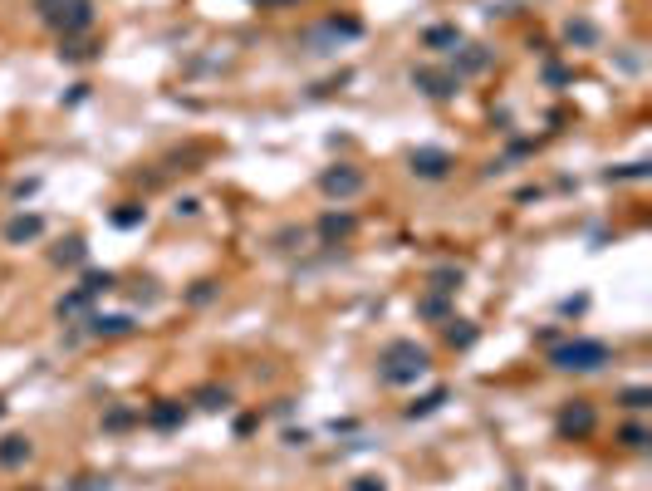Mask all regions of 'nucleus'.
<instances>
[{
    "instance_id": "3",
    "label": "nucleus",
    "mask_w": 652,
    "mask_h": 491,
    "mask_svg": "<svg viewBox=\"0 0 652 491\" xmlns=\"http://www.w3.org/2000/svg\"><path fill=\"white\" fill-rule=\"evenodd\" d=\"M549 363L564 374H599L603 363H613V349L603 339H564L549 349Z\"/></svg>"
},
{
    "instance_id": "30",
    "label": "nucleus",
    "mask_w": 652,
    "mask_h": 491,
    "mask_svg": "<svg viewBox=\"0 0 652 491\" xmlns=\"http://www.w3.org/2000/svg\"><path fill=\"white\" fill-rule=\"evenodd\" d=\"M275 246H280V251H295V246H305V226H284V231H275Z\"/></svg>"
},
{
    "instance_id": "22",
    "label": "nucleus",
    "mask_w": 652,
    "mask_h": 491,
    "mask_svg": "<svg viewBox=\"0 0 652 491\" xmlns=\"http://www.w3.org/2000/svg\"><path fill=\"white\" fill-rule=\"evenodd\" d=\"M417 315H422V320H452V295H442V290L422 295L417 300Z\"/></svg>"
},
{
    "instance_id": "23",
    "label": "nucleus",
    "mask_w": 652,
    "mask_h": 491,
    "mask_svg": "<svg viewBox=\"0 0 652 491\" xmlns=\"http://www.w3.org/2000/svg\"><path fill=\"white\" fill-rule=\"evenodd\" d=\"M462 280H466V270L462 266H437L427 276V285L431 290H442V295H456V290H462Z\"/></svg>"
},
{
    "instance_id": "9",
    "label": "nucleus",
    "mask_w": 652,
    "mask_h": 491,
    "mask_svg": "<svg viewBox=\"0 0 652 491\" xmlns=\"http://www.w3.org/2000/svg\"><path fill=\"white\" fill-rule=\"evenodd\" d=\"M495 65V54L485 50V44H456V59H452V74L456 79H471V74H485V69Z\"/></svg>"
},
{
    "instance_id": "33",
    "label": "nucleus",
    "mask_w": 652,
    "mask_h": 491,
    "mask_svg": "<svg viewBox=\"0 0 652 491\" xmlns=\"http://www.w3.org/2000/svg\"><path fill=\"white\" fill-rule=\"evenodd\" d=\"M255 427H260V417H255V413H245V417H236V438H251Z\"/></svg>"
},
{
    "instance_id": "4",
    "label": "nucleus",
    "mask_w": 652,
    "mask_h": 491,
    "mask_svg": "<svg viewBox=\"0 0 652 491\" xmlns=\"http://www.w3.org/2000/svg\"><path fill=\"white\" fill-rule=\"evenodd\" d=\"M555 433H559L564 442L594 438V433H599V408H594L589 398H569V403L555 413Z\"/></svg>"
},
{
    "instance_id": "26",
    "label": "nucleus",
    "mask_w": 652,
    "mask_h": 491,
    "mask_svg": "<svg viewBox=\"0 0 652 491\" xmlns=\"http://www.w3.org/2000/svg\"><path fill=\"white\" fill-rule=\"evenodd\" d=\"M648 442H652V433H648L642 423H623V427H618V448H628V452H642Z\"/></svg>"
},
{
    "instance_id": "35",
    "label": "nucleus",
    "mask_w": 652,
    "mask_h": 491,
    "mask_svg": "<svg viewBox=\"0 0 652 491\" xmlns=\"http://www.w3.org/2000/svg\"><path fill=\"white\" fill-rule=\"evenodd\" d=\"M545 79H549V84H569V69H564V65H555V59H549V65H545Z\"/></svg>"
},
{
    "instance_id": "16",
    "label": "nucleus",
    "mask_w": 652,
    "mask_h": 491,
    "mask_svg": "<svg viewBox=\"0 0 652 491\" xmlns=\"http://www.w3.org/2000/svg\"><path fill=\"white\" fill-rule=\"evenodd\" d=\"M446 398H452V388H442V384H437V388H431V394L412 398V403L402 408V417H408V423H417V417H431V413H437V408L446 403Z\"/></svg>"
},
{
    "instance_id": "21",
    "label": "nucleus",
    "mask_w": 652,
    "mask_h": 491,
    "mask_svg": "<svg viewBox=\"0 0 652 491\" xmlns=\"http://www.w3.org/2000/svg\"><path fill=\"white\" fill-rule=\"evenodd\" d=\"M191 403H197V408H206V413H221V408H231V388L201 384L197 394H191Z\"/></svg>"
},
{
    "instance_id": "27",
    "label": "nucleus",
    "mask_w": 652,
    "mask_h": 491,
    "mask_svg": "<svg viewBox=\"0 0 652 491\" xmlns=\"http://www.w3.org/2000/svg\"><path fill=\"white\" fill-rule=\"evenodd\" d=\"M79 285L98 300V295H108V290L118 285V276H113V270H84V280H79Z\"/></svg>"
},
{
    "instance_id": "20",
    "label": "nucleus",
    "mask_w": 652,
    "mask_h": 491,
    "mask_svg": "<svg viewBox=\"0 0 652 491\" xmlns=\"http://www.w3.org/2000/svg\"><path fill=\"white\" fill-rule=\"evenodd\" d=\"M98 44L84 40V35H69V40H59V59H69V65H84V59H94Z\"/></svg>"
},
{
    "instance_id": "15",
    "label": "nucleus",
    "mask_w": 652,
    "mask_h": 491,
    "mask_svg": "<svg viewBox=\"0 0 652 491\" xmlns=\"http://www.w3.org/2000/svg\"><path fill=\"white\" fill-rule=\"evenodd\" d=\"M148 423L158 427V433H172V427L187 423V408L172 403V398H162V403H152V408H148Z\"/></svg>"
},
{
    "instance_id": "28",
    "label": "nucleus",
    "mask_w": 652,
    "mask_h": 491,
    "mask_svg": "<svg viewBox=\"0 0 652 491\" xmlns=\"http://www.w3.org/2000/svg\"><path fill=\"white\" fill-rule=\"evenodd\" d=\"M603 177L609 182H642V177H652V162H623V168H609Z\"/></svg>"
},
{
    "instance_id": "1",
    "label": "nucleus",
    "mask_w": 652,
    "mask_h": 491,
    "mask_svg": "<svg viewBox=\"0 0 652 491\" xmlns=\"http://www.w3.org/2000/svg\"><path fill=\"white\" fill-rule=\"evenodd\" d=\"M427 374H431V349H427V344H417V339L383 344V354H378V384L408 388V384H417V378H427Z\"/></svg>"
},
{
    "instance_id": "31",
    "label": "nucleus",
    "mask_w": 652,
    "mask_h": 491,
    "mask_svg": "<svg viewBox=\"0 0 652 491\" xmlns=\"http://www.w3.org/2000/svg\"><path fill=\"white\" fill-rule=\"evenodd\" d=\"M211 295H216V280H197V285H191V295H187V300H191V305H206Z\"/></svg>"
},
{
    "instance_id": "19",
    "label": "nucleus",
    "mask_w": 652,
    "mask_h": 491,
    "mask_svg": "<svg viewBox=\"0 0 652 491\" xmlns=\"http://www.w3.org/2000/svg\"><path fill=\"white\" fill-rule=\"evenodd\" d=\"M89 305H94V295H89L84 285H74L59 305H54V315H59V320H74V315H89Z\"/></svg>"
},
{
    "instance_id": "37",
    "label": "nucleus",
    "mask_w": 652,
    "mask_h": 491,
    "mask_svg": "<svg viewBox=\"0 0 652 491\" xmlns=\"http://www.w3.org/2000/svg\"><path fill=\"white\" fill-rule=\"evenodd\" d=\"M255 5H295V0H255Z\"/></svg>"
},
{
    "instance_id": "39",
    "label": "nucleus",
    "mask_w": 652,
    "mask_h": 491,
    "mask_svg": "<svg viewBox=\"0 0 652 491\" xmlns=\"http://www.w3.org/2000/svg\"><path fill=\"white\" fill-rule=\"evenodd\" d=\"M0 413H5V398H0Z\"/></svg>"
},
{
    "instance_id": "5",
    "label": "nucleus",
    "mask_w": 652,
    "mask_h": 491,
    "mask_svg": "<svg viewBox=\"0 0 652 491\" xmlns=\"http://www.w3.org/2000/svg\"><path fill=\"white\" fill-rule=\"evenodd\" d=\"M369 187V177L353 168V162H334V168L319 172V192L329 197V202H348V197H358Z\"/></svg>"
},
{
    "instance_id": "29",
    "label": "nucleus",
    "mask_w": 652,
    "mask_h": 491,
    "mask_svg": "<svg viewBox=\"0 0 652 491\" xmlns=\"http://www.w3.org/2000/svg\"><path fill=\"white\" fill-rule=\"evenodd\" d=\"M133 423H137V408H108V413H104L108 433H123V427H133Z\"/></svg>"
},
{
    "instance_id": "2",
    "label": "nucleus",
    "mask_w": 652,
    "mask_h": 491,
    "mask_svg": "<svg viewBox=\"0 0 652 491\" xmlns=\"http://www.w3.org/2000/svg\"><path fill=\"white\" fill-rule=\"evenodd\" d=\"M35 11L59 40L94 30V0H35Z\"/></svg>"
},
{
    "instance_id": "8",
    "label": "nucleus",
    "mask_w": 652,
    "mask_h": 491,
    "mask_svg": "<svg viewBox=\"0 0 652 491\" xmlns=\"http://www.w3.org/2000/svg\"><path fill=\"white\" fill-rule=\"evenodd\" d=\"M314 231H319V241H324V246H344L348 236L358 231V216H353V212H338V207H329V212L319 216Z\"/></svg>"
},
{
    "instance_id": "38",
    "label": "nucleus",
    "mask_w": 652,
    "mask_h": 491,
    "mask_svg": "<svg viewBox=\"0 0 652 491\" xmlns=\"http://www.w3.org/2000/svg\"><path fill=\"white\" fill-rule=\"evenodd\" d=\"M25 491H44V487H25Z\"/></svg>"
},
{
    "instance_id": "36",
    "label": "nucleus",
    "mask_w": 652,
    "mask_h": 491,
    "mask_svg": "<svg viewBox=\"0 0 652 491\" xmlns=\"http://www.w3.org/2000/svg\"><path fill=\"white\" fill-rule=\"evenodd\" d=\"M197 212H201L197 197H182V202H177V216H197Z\"/></svg>"
},
{
    "instance_id": "24",
    "label": "nucleus",
    "mask_w": 652,
    "mask_h": 491,
    "mask_svg": "<svg viewBox=\"0 0 652 491\" xmlns=\"http://www.w3.org/2000/svg\"><path fill=\"white\" fill-rule=\"evenodd\" d=\"M618 408H628V413H642V408H652V388L633 384V388H618V398H613Z\"/></svg>"
},
{
    "instance_id": "11",
    "label": "nucleus",
    "mask_w": 652,
    "mask_h": 491,
    "mask_svg": "<svg viewBox=\"0 0 652 491\" xmlns=\"http://www.w3.org/2000/svg\"><path fill=\"white\" fill-rule=\"evenodd\" d=\"M30 457H35V442L25 438V433H5V438H0V467H5V472L25 467Z\"/></svg>"
},
{
    "instance_id": "18",
    "label": "nucleus",
    "mask_w": 652,
    "mask_h": 491,
    "mask_svg": "<svg viewBox=\"0 0 652 491\" xmlns=\"http://www.w3.org/2000/svg\"><path fill=\"white\" fill-rule=\"evenodd\" d=\"M50 261H54V266H84V261H89V246L79 241V236H69V241H59L50 251Z\"/></svg>"
},
{
    "instance_id": "34",
    "label": "nucleus",
    "mask_w": 652,
    "mask_h": 491,
    "mask_svg": "<svg viewBox=\"0 0 652 491\" xmlns=\"http://www.w3.org/2000/svg\"><path fill=\"white\" fill-rule=\"evenodd\" d=\"M69 491H108V481H104V477H79Z\"/></svg>"
},
{
    "instance_id": "13",
    "label": "nucleus",
    "mask_w": 652,
    "mask_h": 491,
    "mask_svg": "<svg viewBox=\"0 0 652 491\" xmlns=\"http://www.w3.org/2000/svg\"><path fill=\"white\" fill-rule=\"evenodd\" d=\"M564 44H569V50H594V44H599V25L584 20V15L564 20Z\"/></svg>"
},
{
    "instance_id": "7",
    "label": "nucleus",
    "mask_w": 652,
    "mask_h": 491,
    "mask_svg": "<svg viewBox=\"0 0 652 491\" xmlns=\"http://www.w3.org/2000/svg\"><path fill=\"white\" fill-rule=\"evenodd\" d=\"M408 168H412V177H422V182H442L446 172L456 168V158L446 148H412L408 152Z\"/></svg>"
},
{
    "instance_id": "10",
    "label": "nucleus",
    "mask_w": 652,
    "mask_h": 491,
    "mask_svg": "<svg viewBox=\"0 0 652 491\" xmlns=\"http://www.w3.org/2000/svg\"><path fill=\"white\" fill-rule=\"evenodd\" d=\"M133 330H137L133 315H89L84 320L89 339H123V334H133Z\"/></svg>"
},
{
    "instance_id": "12",
    "label": "nucleus",
    "mask_w": 652,
    "mask_h": 491,
    "mask_svg": "<svg viewBox=\"0 0 652 491\" xmlns=\"http://www.w3.org/2000/svg\"><path fill=\"white\" fill-rule=\"evenodd\" d=\"M44 236V216H11V222H5V246H30V241H40Z\"/></svg>"
},
{
    "instance_id": "25",
    "label": "nucleus",
    "mask_w": 652,
    "mask_h": 491,
    "mask_svg": "<svg viewBox=\"0 0 652 491\" xmlns=\"http://www.w3.org/2000/svg\"><path fill=\"white\" fill-rule=\"evenodd\" d=\"M143 222H148V207H143V202H123V207L113 212V226H118V231H133V226H143Z\"/></svg>"
},
{
    "instance_id": "14",
    "label": "nucleus",
    "mask_w": 652,
    "mask_h": 491,
    "mask_svg": "<svg viewBox=\"0 0 652 491\" xmlns=\"http://www.w3.org/2000/svg\"><path fill=\"white\" fill-rule=\"evenodd\" d=\"M456 44H462V25H427V30H422V50L446 54V50H456Z\"/></svg>"
},
{
    "instance_id": "17",
    "label": "nucleus",
    "mask_w": 652,
    "mask_h": 491,
    "mask_svg": "<svg viewBox=\"0 0 652 491\" xmlns=\"http://www.w3.org/2000/svg\"><path fill=\"white\" fill-rule=\"evenodd\" d=\"M442 334H446V344H452V349H471L476 339H481V330H476L471 320H442Z\"/></svg>"
},
{
    "instance_id": "6",
    "label": "nucleus",
    "mask_w": 652,
    "mask_h": 491,
    "mask_svg": "<svg viewBox=\"0 0 652 491\" xmlns=\"http://www.w3.org/2000/svg\"><path fill=\"white\" fill-rule=\"evenodd\" d=\"M412 89H417V94H427V98H437V104H446V98L462 94V79H456L452 69L422 65V69H412Z\"/></svg>"
},
{
    "instance_id": "32",
    "label": "nucleus",
    "mask_w": 652,
    "mask_h": 491,
    "mask_svg": "<svg viewBox=\"0 0 652 491\" xmlns=\"http://www.w3.org/2000/svg\"><path fill=\"white\" fill-rule=\"evenodd\" d=\"M348 491H388V481L383 477H353V487Z\"/></svg>"
}]
</instances>
